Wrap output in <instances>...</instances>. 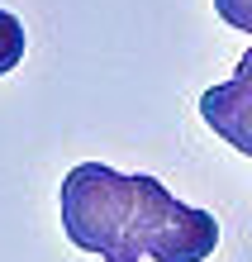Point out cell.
Segmentation results:
<instances>
[{"label": "cell", "mask_w": 252, "mask_h": 262, "mask_svg": "<svg viewBox=\"0 0 252 262\" xmlns=\"http://www.w3.org/2000/svg\"><path fill=\"white\" fill-rule=\"evenodd\" d=\"M129 214H133V177L105 162H76L62 177V234L72 238V248L119 262Z\"/></svg>", "instance_id": "cell-1"}, {"label": "cell", "mask_w": 252, "mask_h": 262, "mask_svg": "<svg viewBox=\"0 0 252 262\" xmlns=\"http://www.w3.org/2000/svg\"><path fill=\"white\" fill-rule=\"evenodd\" d=\"M219 248V224L210 210H195V205H171L162 229L152 234L148 243V257L152 262H204Z\"/></svg>", "instance_id": "cell-2"}, {"label": "cell", "mask_w": 252, "mask_h": 262, "mask_svg": "<svg viewBox=\"0 0 252 262\" xmlns=\"http://www.w3.org/2000/svg\"><path fill=\"white\" fill-rule=\"evenodd\" d=\"M200 115L228 148H238L243 158H252V86L228 76V81L210 86L200 96Z\"/></svg>", "instance_id": "cell-3"}, {"label": "cell", "mask_w": 252, "mask_h": 262, "mask_svg": "<svg viewBox=\"0 0 252 262\" xmlns=\"http://www.w3.org/2000/svg\"><path fill=\"white\" fill-rule=\"evenodd\" d=\"M176 205V195H171L157 177H133V214H129V229H124V253H119V262H143L148 257V243H152V234L162 229V220H167V210Z\"/></svg>", "instance_id": "cell-4"}, {"label": "cell", "mask_w": 252, "mask_h": 262, "mask_svg": "<svg viewBox=\"0 0 252 262\" xmlns=\"http://www.w3.org/2000/svg\"><path fill=\"white\" fill-rule=\"evenodd\" d=\"M19 57H24V24L10 10H0V76L19 67Z\"/></svg>", "instance_id": "cell-5"}, {"label": "cell", "mask_w": 252, "mask_h": 262, "mask_svg": "<svg viewBox=\"0 0 252 262\" xmlns=\"http://www.w3.org/2000/svg\"><path fill=\"white\" fill-rule=\"evenodd\" d=\"M214 10H219V19L233 24L238 34H252V0H214Z\"/></svg>", "instance_id": "cell-6"}, {"label": "cell", "mask_w": 252, "mask_h": 262, "mask_svg": "<svg viewBox=\"0 0 252 262\" xmlns=\"http://www.w3.org/2000/svg\"><path fill=\"white\" fill-rule=\"evenodd\" d=\"M233 76H238V81H247V86H252V48H247V53L238 57V72H233Z\"/></svg>", "instance_id": "cell-7"}]
</instances>
